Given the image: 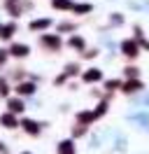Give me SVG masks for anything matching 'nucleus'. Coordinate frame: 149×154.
Here are the masks:
<instances>
[{"instance_id": "f257e3e1", "label": "nucleus", "mask_w": 149, "mask_h": 154, "mask_svg": "<svg viewBox=\"0 0 149 154\" xmlns=\"http://www.w3.org/2000/svg\"><path fill=\"white\" fill-rule=\"evenodd\" d=\"M121 54H123L126 58H138V56H140V47H138V40H133V38L123 40V42H121Z\"/></svg>"}, {"instance_id": "f03ea898", "label": "nucleus", "mask_w": 149, "mask_h": 154, "mask_svg": "<svg viewBox=\"0 0 149 154\" xmlns=\"http://www.w3.org/2000/svg\"><path fill=\"white\" fill-rule=\"evenodd\" d=\"M40 45L44 49H49V51H58V49H61V38H58V35H42V38H40Z\"/></svg>"}, {"instance_id": "7ed1b4c3", "label": "nucleus", "mask_w": 149, "mask_h": 154, "mask_svg": "<svg viewBox=\"0 0 149 154\" xmlns=\"http://www.w3.org/2000/svg\"><path fill=\"white\" fill-rule=\"evenodd\" d=\"M28 54H30V47H28V45L14 42V45L9 47V56H14V58H26Z\"/></svg>"}, {"instance_id": "20e7f679", "label": "nucleus", "mask_w": 149, "mask_h": 154, "mask_svg": "<svg viewBox=\"0 0 149 154\" xmlns=\"http://www.w3.org/2000/svg\"><path fill=\"white\" fill-rule=\"evenodd\" d=\"M82 79L86 82V84H93V82H100V79H102V70H100V68H89V70H84Z\"/></svg>"}, {"instance_id": "39448f33", "label": "nucleus", "mask_w": 149, "mask_h": 154, "mask_svg": "<svg viewBox=\"0 0 149 154\" xmlns=\"http://www.w3.org/2000/svg\"><path fill=\"white\" fill-rule=\"evenodd\" d=\"M0 124L7 126V128H19V126H21V122L17 119V115H14V112H5V115L0 117Z\"/></svg>"}, {"instance_id": "423d86ee", "label": "nucleus", "mask_w": 149, "mask_h": 154, "mask_svg": "<svg viewBox=\"0 0 149 154\" xmlns=\"http://www.w3.org/2000/svg\"><path fill=\"white\" fill-rule=\"evenodd\" d=\"M14 91H17V96H33L35 94V84L33 82H19Z\"/></svg>"}, {"instance_id": "0eeeda50", "label": "nucleus", "mask_w": 149, "mask_h": 154, "mask_svg": "<svg viewBox=\"0 0 149 154\" xmlns=\"http://www.w3.org/2000/svg\"><path fill=\"white\" fill-rule=\"evenodd\" d=\"M21 128H23L28 135H40V124L33 122V119H21Z\"/></svg>"}, {"instance_id": "6e6552de", "label": "nucleus", "mask_w": 149, "mask_h": 154, "mask_svg": "<svg viewBox=\"0 0 149 154\" xmlns=\"http://www.w3.org/2000/svg\"><path fill=\"white\" fill-rule=\"evenodd\" d=\"M7 110H9V112H14V115H21V112L26 110L21 96H19V98H9V100H7Z\"/></svg>"}, {"instance_id": "1a4fd4ad", "label": "nucleus", "mask_w": 149, "mask_h": 154, "mask_svg": "<svg viewBox=\"0 0 149 154\" xmlns=\"http://www.w3.org/2000/svg\"><path fill=\"white\" fill-rule=\"evenodd\" d=\"M140 89H142V82H140L138 77H130L128 82L123 84V94H138Z\"/></svg>"}, {"instance_id": "9d476101", "label": "nucleus", "mask_w": 149, "mask_h": 154, "mask_svg": "<svg viewBox=\"0 0 149 154\" xmlns=\"http://www.w3.org/2000/svg\"><path fill=\"white\" fill-rule=\"evenodd\" d=\"M56 154H74V143L72 140H61L56 145Z\"/></svg>"}, {"instance_id": "9b49d317", "label": "nucleus", "mask_w": 149, "mask_h": 154, "mask_svg": "<svg viewBox=\"0 0 149 154\" xmlns=\"http://www.w3.org/2000/svg\"><path fill=\"white\" fill-rule=\"evenodd\" d=\"M17 33V23H5L0 26V40H12Z\"/></svg>"}, {"instance_id": "f8f14e48", "label": "nucleus", "mask_w": 149, "mask_h": 154, "mask_svg": "<svg viewBox=\"0 0 149 154\" xmlns=\"http://www.w3.org/2000/svg\"><path fill=\"white\" fill-rule=\"evenodd\" d=\"M51 26V19H35L30 21V30H44Z\"/></svg>"}, {"instance_id": "ddd939ff", "label": "nucleus", "mask_w": 149, "mask_h": 154, "mask_svg": "<svg viewBox=\"0 0 149 154\" xmlns=\"http://www.w3.org/2000/svg\"><path fill=\"white\" fill-rule=\"evenodd\" d=\"M68 45L72 49H77V51H82L84 47H86V42H84V38H79V35H72V38L68 40Z\"/></svg>"}, {"instance_id": "4468645a", "label": "nucleus", "mask_w": 149, "mask_h": 154, "mask_svg": "<svg viewBox=\"0 0 149 154\" xmlns=\"http://www.w3.org/2000/svg\"><path fill=\"white\" fill-rule=\"evenodd\" d=\"M51 7L65 12V10H72V2H70V0H51Z\"/></svg>"}, {"instance_id": "2eb2a0df", "label": "nucleus", "mask_w": 149, "mask_h": 154, "mask_svg": "<svg viewBox=\"0 0 149 154\" xmlns=\"http://www.w3.org/2000/svg\"><path fill=\"white\" fill-rule=\"evenodd\" d=\"M96 119H98L96 112H79V115H77V122H82V124H91Z\"/></svg>"}, {"instance_id": "dca6fc26", "label": "nucleus", "mask_w": 149, "mask_h": 154, "mask_svg": "<svg viewBox=\"0 0 149 154\" xmlns=\"http://www.w3.org/2000/svg\"><path fill=\"white\" fill-rule=\"evenodd\" d=\"M77 72H82L79 63H68V66H65V75H68V77H74Z\"/></svg>"}, {"instance_id": "f3484780", "label": "nucleus", "mask_w": 149, "mask_h": 154, "mask_svg": "<svg viewBox=\"0 0 149 154\" xmlns=\"http://www.w3.org/2000/svg\"><path fill=\"white\" fill-rule=\"evenodd\" d=\"M133 30H135V40H138V42H140V45H142L144 49H149V42L144 40V35H142V28H140V26H135Z\"/></svg>"}, {"instance_id": "a211bd4d", "label": "nucleus", "mask_w": 149, "mask_h": 154, "mask_svg": "<svg viewBox=\"0 0 149 154\" xmlns=\"http://www.w3.org/2000/svg\"><path fill=\"white\" fill-rule=\"evenodd\" d=\"M91 10H93L91 5H72V12H74V14H89Z\"/></svg>"}, {"instance_id": "6ab92c4d", "label": "nucleus", "mask_w": 149, "mask_h": 154, "mask_svg": "<svg viewBox=\"0 0 149 154\" xmlns=\"http://www.w3.org/2000/svg\"><path fill=\"white\" fill-rule=\"evenodd\" d=\"M86 133V124H74V128H72V138H79V135H84Z\"/></svg>"}, {"instance_id": "aec40b11", "label": "nucleus", "mask_w": 149, "mask_h": 154, "mask_svg": "<svg viewBox=\"0 0 149 154\" xmlns=\"http://www.w3.org/2000/svg\"><path fill=\"white\" fill-rule=\"evenodd\" d=\"M74 28H77L74 23H70V21H65V23H61V26H58V33H72Z\"/></svg>"}, {"instance_id": "412c9836", "label": "nucleus", "mask_w": 149, "mask_h": 154, "mask_svg": "<svg viewBox=\"0 0 149 154\" xmlns=\"http://www.w3.org/2000/svg\"><path fill=\"white\" fill-rule=\"evenodd\" d=\"M93 112H96V117H102V115H105V112H107V100H102V103H100V105H98V107H96Z\"/></svg>"}, {"instance_id": "4be33fe9", "label": "nucleus", "mask_w": 149, "mask_h": 154, "mask_svg": "<svg viewBox=\"0 0 149 154\" xmlns=\"http://www.w3.org/2000/svg\"><path fill=\"white\" fill-rule=\"evenodd\" d=\"M119 87H121L119 79H110V82H105V89H107V91H114V89H119Z\"/></svg>"}, {"instance_id": "5701e85b", "label": "nucleus", "mask_w": 149, "mask_h": 154, "mask_svg": "<svg viewBox=\"0 0 149 154\" xmlns=\"http://www.w3.org/2000/svg\"><path fill=\"white\" fill-rule=\"evenodd\" d=\"M123 72H126V77H128V79H130V77H138V72H140V70H138V68H135V66H128V68H126V70H123Z\"/></svg>"}, {"instance_id": "b1692460", "label": "nucleus", "mask_w": 149, "mask_h": 154, "mask_svg": "<svg viewBox=\"0 0 149 154\" xmlns=\"http://www.w3.org/2000/svg\"><path fill=\"white\" fill-rule=\"evenodd\" d=\"M9 94V87H7V82H2L0 79V96H7Z\"/></svg>"}, {"instance_id": "393cba45", "label": "nucleus", "mask_w": 149, "mask_h": 154, "mask_svg": "<svg viewBox=\"0 0 149 154\" xmlns=\"http://www.w3.org/2000/svg\"><path fill=\"white\" fill-rule=\"evenodd\" d=\"M98 56V49H86L84 51V58H96Z\"/></svg>"}, {"instance_id": "a878e982", "label": "nucleus", "mask_w": 149, "mask_h": 154, "mask_svg": "<svg viewBox=\"0 0 149 154\" xmlns=\"http://www.w3.org/2000/svg\"><path fill=\"white\" fill-rule=\"evenodd\" d=\"M7 56H9V51H7V49H0V66H5Z\"/></svg>"}, {"instance_id": "bb28decb", "label": "nucleus", "mask_w": 149, "mask_h": 154, "mask_svg": "<svg viewBox=\"0 0 149 154\" xmlns=\"http://www.w3.org/2000/svg\"><path fill=\"white\" fill-rule=\"evenodd\" d=\"M121 21H123V19H121V14H112V23H117V26H119Z\"/></svg>"}, {"instance_id": "cd10ccee", "label": "nucleus", "mask_w": 149, "mask_h": 154, "mask_svg": "<svg viewBox=\"0 0 149 154\" xmlns=\"http://www.w3.org/2000/svg\"><path fill=\"white\" fill-rule=\"evenodd\" d=\"M23 72L26 70H14V79H23Z\"/></svg>"}, {"instance_id": "c85d7f7f", "label": "nucleus", "mask_w": 149, "mask_h": 154, "mask_svg": "<svg viewBox=\"0 0 149 154\" xmlns=\"http://www.w3.org/2000/svg\"><path fill=\"white\" fill-rule=\"evenodd\" d=\"M0 154H9V149H7V145H5V143H0Z\"/></svg>"}, {"instance_id": "c756f323", "label": "nucleus", "mask_w": 149, "mask_h": 154, "mask_svg": "<svg viewBox=\"0 0 149 154\" xmlns=\"http://www.w3.org/2000/svg\"><path fill=\"white\" fill-rule=\"evenodd\" d=\"M23 154H30V152H23Z\"/></svg>"}]
</instances>
